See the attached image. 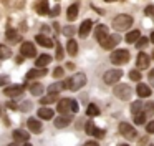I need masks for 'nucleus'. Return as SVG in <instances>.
I'll list each match as a JSON object with an SVG mask.
<instances>
[{
    "label": "nucleus",
    "instance_id": "1",
    "mask_svg": "<svg viewBox=\"0 0 154 146\" xmlns=\"http://www.w3.org/2000/svg\"><path fill=\"white\" fill-rule=\"evenodd\" d=\"M131 25H133V17L126 15V13H121V15H118L113 18V28L116 30V32H124V30H128Z\"/></svg>",
    "mask_w": 154,
    "mask_h": 146
},
{
    "label": "nucleus",
    "instance_id": "2",
    "mask_svg": "<svg viewBox=\"0 0 154 146\" xmlns=\"http://www.w3.org/2000/svg\"><path fill=\"white\" fill-rule=\"evenodd\" d=\"M114 95H116V98H119V100H129L131 98V93H133V90H131V86L129 85H126V83H119V85H116L114 86Z\"/></svg>",
    "mask_w": 154,
    "mask_h": 146
},
{
    "label": "nucleus",
    "instance_id": "3",
    "mask_svg": "<svg viewBox=\"0 0 154 146\" xmlns=\"http://www.w3.org/2000/svg\"><path fill=\"white\" fill-rule=\"evenodd\" d=\"M128 60H129V52L128 50L119 48V50H114L111 53V63H114V65H123Z\"/></svg>",
    "mask_w": 154,
    "mask_h": 146
},
{
    "label": "nucleus",
    "instance_id": "4",
    "mask_svg": "<svg viewBox=\"0 0 154 146\" xmlns=\"http://www.w3.org/2000/svg\"><path fill=\"white\" fill-rule=\"evenodd\" d=\"M121 76H123V71H121V70H108L103 75V81L106 83V85H114V83H118L121 80Z\"/></svg>",
    "mask_w": 154,
    "mask_h": 146
},
{
    "label": "nucleus",
    "instance_id": "5",
    "mask_svg": "<svg viewBox=\"0 0 154 146\" xmlns=\"http://www.w3.org/2000/svg\"><path fill=\"white\" fill-rule=\"evenodd\" d=\"M119 133H121V136H124L126 139L136 138V129H134L129 123H119Z\"/></svg>",
    "mask_w": 154,
    "mask_h": 146
},
{
    "label": "nucleus",
    "instance_id": "6",
    "mask_svg": "<svg viewBox=\"0 0 154 146\" xmlns=\"http://www.w3.org/2000/svg\"><path fill=\"white\" fill-rule=\"evenodd\" d=\"M86 85V75L85 73H78V75H75L73 78H71V88L73 91H76V90L83 88V86Z\"/></svg>",
    "mask_w": 154,
    "mask_h": 146
},
{
    "label": "nucleus",
    "instance_id": "7",
    "mask_svg": "<svg viewBox=\"0 0 154 146\" xmlns=\"http://www.w3.org/2000/svg\"><path fill=\"white\" fill-rule=\"evenodd\" d=\"M23 90H25L23 85H12V86H7V88L4 90V93L8 98H17V96H20L22 93H23Z\"/></svg>",
    "mask_w": 154,
    "mask_h": 146
},
{
    "label": "nucleus",
    "instance_id": "8",
    "mask_svg": "<svg viewBox=\"0 0 154 146\" xmlns=\"http://www.w3.org/2000/svg\"><path fill=\"white\" fill-rule=\"evenodd\" d=\"M20 53H22V56H27V58H33L35 53H37V50H35L33 43H30V42H23V43H22V46H20Z\"/></svg>",
    "mask_w": 154,
    "mask_h": 146
},
{
    "label": "nucleus",
    "instance_id": "9",
    "mask_svg": "<svg viewBox=\"0 0 154 146\" xmlns=\"http://www.w3.org/2000/svg\"><path fill=\"white\" fill-rule=\"evenodd\" d=\"M85 129H86L88 135H90V136H94V138H103V136H104V131H103V129H100L98 126H94V123L91 121V119L86 123Z\"/></svg>",
    "mask_w": 154,
    "mask_h": 146
},
{
    "label": "nucleus",
    "instance_id": "10",
    "mask_svg": "<svg viewBox=\"0 0 154 146\" xmlns=\"http://www.w3.org/2000/svg\"><path fill=\"white\" fill-rule=\"evenodd\" d=\"M119 40H121L119 35H108L106 38L101 42V46H103V48H106V50H111L113 46H116L118 43H119Z\"/></svg>",
    "mask_w": 154,
    "mask_h": 146
},
{
    "label": "nucleus",
    "instance_id": "11",
    "mask_svg": "<svg viewBox=\"0 0 154 146\" xmlns=\"http://www.w3.org/2000/svg\"><path fill=\"white\" fill-rule=\"evenodd\" d=\"M108 35H109V33H108V27L106 25H98L96 28H94V36H96V40L100 43L103 42Z\"/></svg>",
    "mask_w": 154,
    "mask_h": 146
},
{
    "label": "nucleus",
    "instance_id": "12",
    "mask_svg": "<svg viewBox=\"0 0 154 146\" xmlns=\"http://www.w3.org/2000/svg\"><path fill=\"white\" fill-rule=\"evenodd\" d=\"M57 110L61 113V115H65V113L71 111V100H70V98H63V100H60V101H58Z\"/></svg>",
    "mask_w": 154,
    "mask_h": 146
},
{
    "label": "nucleus",
    "instance_id": "13",
    "mask_svg": "<svg viewBox=\"0 0 154 146\" xmlns=\"http://www.w3.org/2000/svg\"><path fill=\"white\" fill-rule=\"evenodd\" d=\"M12 136H14V139L18 143H27L28 138H30V133L23 131V129H15V131L12 133Z\"/></svg>",
    "mask_w": 154,
    "mask_h": 146
},
{
    "label": "nucleus",
    "instance_id": "14",
    "mask_svg": "<svg viewBox=\"0 0 154 146\" xmlns=\"http://www.w3.org/2000/svg\"><path fill=\"white\" fill-rule=\"evenodd\" d=\"M149 62H151V58H149L147 53H139V55H137L136 65H137V68H139V70H144V68L149 66Z\"/></svg>",
    "mask_w": 154,
    "mask_h": 146
},
{
    "label": "nucleus",
    "instance_id": "15",
    "mask_svg": "<svg viewBox=\"0 0 154 146\" xmlns=\"http://www.w3.org/2000/svg\"><path fill=\"white\" fill-rule=\"evenodd\" d=\"M35 40H37L38 45L45 46V48H50V46H53V45H55V42H53L51 38H48V36H45V35H40V33H38V35L35 36Z\"/></svg>",
    "mask_w": 154,
    "mask_h": 146
},
{
    "label": "nucleus",
    "instance_id": "16",
    "mask_svg": "<svg viewBox=\"0 0 154 146\" xmlns=\"http://www.w3.org/2000/svg\"><path fill=\"white\" fill-rule=\"evenodd\" d=\"M45 75H47V70H45V68H33V70H30V71L27 73L25 78H27V80H33V78H40V76H45Z\"/></svg>",
    "mask_w": 154,
    "mask_h": 146
},
{
    "label": "nucleus",
    "instance_id": "17",
    "mask_svg": "<svg viewBox=\"0 0 154 146\" xmlns=\"http://www.w3.org/2000/svg\"><path fill=\"white\" fill-rule=\"evenodd\" d=\"M136 93L141 98H147V96H151V86L144 85V83H139V85L136 86Z\"/></svg>",
    "mask_w": 154,
    "mask_h": 146
},
{
    "label": "nucleus",
    "instance_id": "18",
    "mask_svg": "<svg viewBox=\"0 0 154 146\" xmlns=\"http://www.w3.org/2000/svg\"><path fill=\"white\" fill-rule=\"evenodd\" d=\"M27 125H28V129H30L32 133H40V131H42V123H40V119L30 118Z\"/></svg>",
    "mask_w": 154,
    "mask_h": 146
},
{
    "label": "nucleus",
    "instance_id": "19",
    "mask_svg": "<svg viewBox=\"0 0 154 146\" xmlns=\"http://www.w3.org/2000/svg\"><path fill=\"white\" fill-rule=\"evenodd\" d=\"M91 27H93V22H91V20H85V22L80 25V30H78V33H80V36H86L88 33H90Z\"/></svg>",
    "mask_w": 154,
    "mask_h": 146
},
{
    "label": "nucleus",
    "instance_id": "20",
    "mask_svg": "<svg viewBox=\"0 0 154 146\" xmlns=\"http://www.w3.org/2000/svg\"><path fill=\"white\" fill-rule=\"evenodd\" d=\"M38 118H40V119H51V118H53V110L47 108V106L40 108V110H38Z\"/></svg>",
    "mask_w": 154,
    "mask_h": 146
},
{
    "label": "nucleus",
    "instance_id": "21",
    "mask_svg": "<svg viewBox=\"0 0 154 146\" xmlns=\"http://www.w3.org/2000/svg\"><path fill=\"white\" fill-rule=\"evenodd\" d=\"M50 8H48V0H40L37 3V13L38 15H48Z\"/></svg>",
    "mask_w": 154,
    "mask_h": 146
},
{
    "label": "nucleus",
    "instance_id": "22",
    "mask_svg": "<svg viewBox=\"0 0 154 146\" xmlns=\"http://www.w3.org/2000/svg\"><path fill=\"white\" fill-rule=\"evenodd\" d=\"M50 62H51V56H50V55H47V53H43V55H40V56L37 58L35 65H37L38 68H40V66H42V68H45V66H47Z\"/></svg>",
    "mask_w": 154,
    "mask_h": 146
},
{
    "label": "nucleus",
    "instance_id": "23",
    "mask_svg": "<svg viewBox=\"0 0 154 146\" xmlns=\"http://www.w3.org/2000/svg\"><path fill=\"white\" fill-rule=\"evenodd\" d=\"M66 52H68V55H71V56H75L78 53V43H76V40H68V43H66Z\"/></svg>",
    "mask_w": 154,
    "mask_h": 146
},
{
    "label": "nucleus",
    "instance_id": "24",
    "mask_svg": "<svg viewBox=\"0 0 154 146\" xmlns=\"http://www.w3.org/2000/svg\"><path fill=\"white\" fill-rule=\"evenodd\" d=\"M71 121L70 116H60V118H55V126L57 128H65V126H68Z\"/></svg>",
    "mask_w": 154,
    "mask_h": 146
},
{
    "label": "nucleus",
    "instance_id": "25",
    "mask_svg": "<svg viewBox=\"0 0 154 146\" xmlns=\"http://www.w3.org/2000/svg\"><path fill=\"white\" fill-rule=\"evenodd\" d=\"M76 17H78V5H76V3H73V5L66 10V18L70 20V22H73Z\"/></svg>",
    "mask_w": 154,
    "mask_h": 146
},
{
    "label": "nucleus",
    "instance_id": "26",
    "mask_svg": "<svg viewBox=\"0 0 154 146\" xmlns=\"http://www.w3.org/2000/svg\"><path fill=\"white\" fill-rule=\"evenodd\" d=\"M143 108H144V103L143 101H134L133 105H131V113L133 115H139V113H143Z\"/></svg>",
    "mask_w": 154,
    "mask_h": 146
},
{
    "label": "nucleus",
    "instance_id": "27",
    "mask_svg": "<svg viewBox=\"0 0 154 146\" xmlns=\"http://www.w3.org/2000/svg\"><path fill=\"white\" fill-rule=\"evenodd\" d=\"M5 36H7V40H10V42H14V43H17L18 40H20V35H18V32L17 30H7V33H5Z\"/></svg>",
    "mask_w": 154,
    "mask_h": 146
},
{
    "label": "nucleus",
    "instance_id": "28",
    "mask_svg": "<svg viewBox=\"0 0 154 146\" xmlns=\"http://www.w3.org/2000/svg\"><path fill=\"white\" fill-rule=\"evenodd\" d=\"M139 36H141V33L137 32V30H133V32H129L126 35V42L128 43H136L137 40H139Z\"/></svg>",
    "mask_w": 154,
    "mask_h": 146
},
{
    "label": "nucleus",
    "instance_id": "29",
    "mask_svg": "<svg viewBox=\"0 0 154 146\" xmlns=\"http://www.w3.org/2000/svg\"><path fill=\"white\" fill-rule=\"evenodd\" d=\"M30 93L33 96H40L42 93H43V85H40V83H33V85L30 86Z\"/></svg>",
    "mask_w": 154,
    "mask_h": 146
},
{
    "label": "nucleus",
    "instance_id": "30",
    "mask_svg": "<svg viewBox=\"0 0 154 146\" xmlns=\"http://www.w3.org/2000/svg\"><path fill=\"white\" fill-rule=\"evenodd\" d=\"M12 56V50L8 48L7 45H0V58L2 60H7Z\"/></svg>",
    "mask_w": 154,
    "mask_h": 146
},
{
    "label": "nucleus",
    "instance_id": "31",
    "mask_svg": "<svg viewBox=\"0 0 154 146\" xmlns=\"http://www.w3.org/2000/svg\"><path fill=\"white\" fill-rule=\"evenodd\" d=\"M57 100H58V93H50L48 96H43L40 101H42V105H48V103H53Z\"/></svg>",
    "mask_w": 154,
    "mask_h": 146
},
{
    "label": "nucleus",
    "instance_id": "32",
    "mask_svg": "<svg viewBox=\"0 0 154 146\" xmlns=\"http://www.w3.org/2000/svg\"><path fill=\"white\" fill-rule=\"evenodd\" d=\"M143 113H144V116H152L154 115V103L152 101L146 103L144 108H143Z\"/></svg>",
    "mask_w": 154,
    "mask_h": 146
},
{
    "label": "nucleus",
    "instance_id": "33",
    "mask_svg": "<svg viewBox=\"0 0 154 146\" xmlns=\"http://www.w3.org/2000/svg\"><path fill=\"white\" fill-rule=\"evenodd\" d=\"M86 115H88V116H98V115H100V110H98V106H96V105H88Z\"/></svg>",
    "mask_w": 154,
    "mask_h": 146
},
{
    "label": "nucleus",
    "instance_id": "34",
    "mask_svg": "<svg viewBox=\"0 0 154 146\" xmlns=\"http://www.w3.org/2000/svg\"><path fill=\"white\" fill-rule=\"evenodd\" d=\"M147 43H149V38H146V36H139V40L136 42V46L137 48H144Z\"/></svg>",
    "mask_w": 154,
    "mask_h": 146
},
{
    "label": "nucleus",
    "instance_id": "35",
    "mask_svg": "<svg viewBox=\"0 0 154 146\" xmlns=\"http://www.w3.org/2000/svg\"><path fill=\"white\" fill-rule=\"evenodd\" d=\"M60 90H61V81L53 83V85H50V86H48V91H50V93H58Z\"/></svg>",
    "mask_w": 154,
    "mask_h": 146
},
{
    "label": "nucleus",
    "instance_id": "36",
    "mask_svg": "<svg viewBox=\"0 0 154 146\" xmlns=\"http://www.w3.org/2000/svg\"><path fill=\"white\" fill-rule=\"evenodd\" d=\"M144 119H146L144 113H139V115H134V123H136V125H144Z\"/></svg>",
    "mask_w": 154,
    "mask_h": 146
},
{
    "label": "nucleus",
    "instance_id": "37",
    "mask_svg": "<svg viewBox=\"0 0 154 146\" xmlns=\"http://www.w3.org/2000/svg\"><path fill=\"white\" fill-rule=\"evenodd\" d=\"M129 78L133 80V81H137V80H141V73L137 71V70H131V71H129Z\"/></svg>",
    "mask_w": 154,
    "mask_h": 146
},
{
    "label": "nucleus",
    "instance_id": "38",
    "mask_svg": "<svg viewBox=\"0 0 154 146\" xmlns=\"http://www.w3.org/2000/svg\"><path fill=\"white\" fill-rule=\"evenodd\" d=\"M55 45H57V60H61L63 58V48H61V45H58V43H55Z\"/></svg>",
    "mask_w": 154,
    "mask_h": 146
},
{
    "label": "nucleus",
    "instance_id": "39",
    "mask_svg": "<svg viewBox=\"0 0 154 146\" xmlns=\"http://www.w3.org/2000/svg\"><path fill=\"white\" fill-rule=\"evenodd\" d=\"M144 13H146L147 17H151V18H154V5H149V7H146V10H144Z\"/></svg>",
    "mask_w": 154,
    "mask_h": 146
},
{
    "label": "nucleus",
    "instance_id": "40",
    "mask_svg": "<svg viewBox=\"0 0 154 146\" xmlns=\"http://www.w3.org/2000/svg\"><path fill=\"white\" fill-rule=\"evenodd\" d=\"M48 15H51V17L60 15V5H55V8H51L50 12H48Z\"/></svg>",
    "mask_w": 154,
    "mask_h": 146
},
{
    "label": "nucleus",
    "instance_id": "41",
    "mask_svg": "<svg viewBox=\"0 0 154 146\" xmlns=\"http://www.w3.org/2000/svg\"><path fill=\"white\" fill-rule=\"evenodd\" d=\"M53 76H55V78H61V76H63V68H61V66H58V68H55V71H53Z\"/></svg>",
    "mask_w": 154,
    "mask_h": 146
},
{
    "label": "nucleus",
    "instance_id": "42",
    "mask_svg": "<svg viewBox=\"0 0 154 146\" xmlns=\"http://www.w3.org/2000/svg\"><path fill=\"white\" fill-rule=\"evenodd\" d=\"M28 110H32V103L30 101H23L22 103V111H28Z\"/></svg>",
    "mask_w": 154,
    "mask_h": 146
},
{
    "label": "nucleus",
    "instance_id": "43",
    "mask_svg": "<svg viewBox=\"0 0 154 146\" xmlns=\"http://www.w3.org/2000/svg\"><path fill=\"white\" fill-rule=\"evenodd\" d=\"M146 131H147V133H154V119L146 125Z\"/></svg>",
    "mask_w": 154,
    "mask_h": 146
},
{
    "label": "nucleus",
    "instance_id": "44",
    "mask_svg": "<svg viewBox=\"0 0 154 146\" xmlns=\"http://www.w3.org/2000/svg\"><path fill=\"white\" fill-rule=\"evenodd\" d=\"M63 33H65V35H68V36H71V35L75 33V28H71V27H66V28L63 30Z\"/></svg>",
    "mask_w": 154,
    "mask_h": 146
},
{
    "label": "nucleus",
    "instance_id": "45",
    "mask_svg": "<svg viewBox=\"0 0 154 146\" xmlns=\"http://www.w3.org/2000/svg\"><path fill=\"white\" fill-rule=\"evenodd\" d=\"M149 83H151V86H154V70L149 71Z\"/></svg>",
    "mask_w": 154,
    "mask_h": 146
},
{
    "label": "nucleus",
    "instance_id": "46",
    "mask_svg": "<svg viewBox=\"0 0 154 146\" xmlns=\"http://www.w3.org/2000/svg\"><path fill=\"white\" fill-rule=\"evenodd\" d=\"M7 81H8V78H7V76L0 75V86H4V85H5V83H7Z\"/></svg>",
    "mask_w": 154,
    "mask_h": 146
},
{
    "label": "nucleus",
    "instance_id": "47",
    "mask_svg": "<svg viewBox=\"0 0 154 146\" xmlns=\"http://www.w3.org/2000/svg\"><path fill=\"white\" fill-rule=\"evenodd\" d=\"M7 108H10V110H17V103H15V101H8V103H7Z\"/></svg>",
    "mask_w": 154,
    "mask_h": 146
},
{
    "label": "nucleus",
    "instance_id": "48",
    "mask_svg": "<svg viewBox=\"0 0 154 146\" xmlns=\"http://www.w3.org/2000/svg\"><path fill=\"white\" fill-rule=\"evenodd\" d=\"M71 111H78V103L75 100H71Z\"/></svg>",
    "mask_w": 154,
    "mask_h": 146
},
{
    "label": "nucleus",
    "instance_id": "49",
    "mask_svg": "<svg viewBox=\"0 0 154 146\" xmlns=\"http://www.w3.org/2000/svg\"><path fill=\"white\" fill-rule=\"evenodd\" d=\"M85 146H100L96 141H88V143H85Z\"/></svg>",
    "mask_w": 154,
    "mask_h": 146
},
{
    "label": "nucleus",
    "instance_id": "50",
    "mask_svg": "<svg viewBox=\"0 0 154 146\" xmlns=\"http://www.w3.org/2000/svg\"><path fill=\"white\" fill-rule=\"evenodd\" d=\"M66 68H70V70H73V68H75V65H73V63H66Z\"/></svg>",
    "mask_w": 154,
    "mask_h": 146
},
{
    "label": "nucleus",
    "instance_id": "51",
    "mask_svg": "<svg viewBox=\"0 0 154 146\" xmlns=\"http://www.w3.org/2000/svg\"><path fill=\"white\" fill-rule=\"evenodd\" d=\"M149 42H152V43H154V32L151 33V36H149Z\"/></svg>",
    "mask_w": 154,
    "mask_h": 146
},
{
    "label": "nucleus",
    "instance_id": "52",
    "mask_svg": "<svg viewBox=\"0 0 154 146\" xmlns=\"http://www.w3.org/2000/svg\"><path fill=\"white\" fill-rule=\"evenodd\" d=\"M8 146H18V144H17V143H12V144H8Z\"/></svg>",
    "mask_w": 154,
    "mask_h": 146
},
{
    "label": "nucleus",
    "instance_id": "53",
    "mask_svg": "<svg viewBox=\"0 0 154 146\" xmlns=\"http://www.w3.org/2000/svg\"><path fill=\"white\" fill-rule=\"evenodd\" d=\"M23 146H32V144H30V143H28V141H27V143H25V144H23Z\"/></svg>",
    "mask_w": 154,
    "mask_h": 146
},
{
    "label": "nucleus",
    "instance_id": "54",
    "mask_svg": "<svg viewBox=\"0 0 154 146\" xmlns=\"http://www.w3.org/2000/svg\"><path fill=\"white\" fill-rule=\"evenodd\" d=\"M106 2H116V0H106Z\"/></svg>",
    "mask_w": 154,
    "mask_h": 146
},
{
    "label": "nucleus",
    "instance_id": "55",
    "mask_svg": "<svg viewBox=\"0 0 154 146\" xmlns=\"http://www.w3.org/2000/svg\"><path fill=\"white\" fill-rule=\"evenodd\" d=\"M152 60H154V52H152Z\"/></svg>",
    "mask_w": 154,
    "mask_h": 146
},
{
    "label": "nucleus",
    "instance_id": "56",
    "mask_svg": "<svg viewBox=\"0 0 154 146\" xmlns=\"http://www.w3.org/2000/svg\"><path fill=\"white\" fill-rule=\"evenodd\" d=\"M121 146H128V144H121Z\"/></svg>",
    "mask_w": 154,
    "mask_h": 146
}]
</instances>
